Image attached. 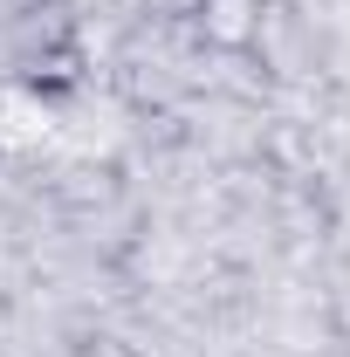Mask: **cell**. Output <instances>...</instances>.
Listing matches in <instances>:
<instances>
[{
	"instance_id": "1",
	"label": "cell",
	"mask_w": 350,
	"mask_h": 357,
	"mask_svg": "<svg viewBox=\"0 0 350 357\" xmlns=\"http://www.w3.org/2000/svg\"><path fill=\"white\" fill-rule=\"evenodd\" d=\"M192 28L213 55H254L268 35V0H199Z\"/></svg>"
},
{
	"instance_id": "2",
	"label": "cell",
	"mask_w": 350,
	"mask_h": 357,
	"mask_svg": "<svg viewBox=\"0 0 350 357\" xmlns=\"http://www.w3.org/2000/svg\"><path fill=\"white\" fill-rule=\"evenodd\" d=\"M137 7H144L151 21H192V14H199V0H137Z\"/></svg>"
}]
</instances>
